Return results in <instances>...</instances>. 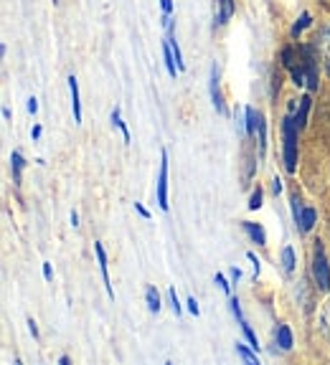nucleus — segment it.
Instances as JSON below:
<instances>
[{
  "label": "nucleus",
  "mask_w": 330,
  "mask_h": 365,
  "mask_svg": "<svg viewBox=\"0 0 330 365\" xmlns=\"http://www.w3.org/2000/svg\"><path fill=\"white\" fill-rule=\"evenodd\" d=\"M279 264H282V272L287 274V277H292V274L297 272V251L292 244H285L282 246V251H279Z\"/></svg>",
  "instance_id": "nucleus-14"
},
{
  "label": "nucleus",
  "mask_w": 330,
  "mask_h": 365,
  "mask_svg": "<svg viewBox=\"0 0 330 365\" xmlns=\"http://www.w3.org/2000/svg\"><path fill=\"white\" fill-rule=\"evenodd\" d=\"M313 23H315V21H313V16H310L308 11H302V13H300V18H297V21L292 23V29H290V38L297 43V41H300V36L305 34V31H308L310 26H313Z\"/></svg>",
  "instance_id": "nucleus-19"
},
{
  "label": "nucleus",
  "mask_w": 330,
  "mask_h": 365,
  "mask_svg": "<svg viewBox=\"0 0 330 365\" xmlns=\"http://www.w3.org/2000/svg\"><path fill=\"white\" fill-rule=\"evenodd\" d=\"M214 282L219 284V289L224 292L226 297H231V292H234V284H231V279H229L226 274H221V272H216V277H214Z\"/></svg>",
  "instance_id": "nucleus-30"
},
{
  "label": "nucleus",
  "mask_w": 330,
  "mask_h": 365,
  "mask_svg": "<svg viewBox=\"0 0 330 365\" xmlns=\"http://www.w3.org/2000/svg\"><path fill=\"white\" fill-rule=\"evenodd\" d=\"M109 120H112V127H117V130L122 132V140H125V145H130V130H127L125 120H122L120 109L114 107V109H112V114H109Z\"/></svg>",
  "instance_id": "nucleus-27"
},
{
  "label": "nucleus",
  "mask_w": 330,
  "mask_h": 365,
  "mask_svg": "<svg viewBox=\"0 0 330 365\" xmlns=\"http://www.w3.org/2000/svg\"><path fill=\"white\" fill-rule=\"evenodd\" d=\"M262 158H259V150H249V145H244V155H241V185L249 188L251 180L256 178V168H259Z\"/></svg>",
  "instance_id": "nucleus-7"
},
{
  "label": "nucleus",
  "mask_w": 330,
  "mask_h": 365,
  "mask_svg": "<svg viewBox=\"0 0 330 365\" xmlns=\"http://www.w3.org/2000/svg\"><path fill=\"white\" fill-rule=\"evenodd\" d=\"M69 97H71V112H74V125H81V97H79V81L76 76H69Z\"/></svg>",
  "instance_id": "nucleus-15"
},
{
  "label": "nucleus",
  "mask_w": 330,
  "mask_h": 365,
  "mask_svg": "<svg viewBox=\"0 0 330 365\" xmlns=\"http://www.w3.org/2000/svg\"><path fill=\"white\" fill-rule=\"evenodd\" d=\"M186 307H188V312L194 314V317H199V314H201V307H199V302H196V297H188Z\"/></svg>",
  "instance_id": "nucleus-35"
},
{
  "label": "nucleus",
  "mask_w": 330,
  "mask_h": 365,
  "mask_svg": "<svg viewBox=\"0 0 330 365\" xmlns=\"http://www.w3.org/2000/svg\"><path fill=\"white\" fill-rule=\"evenodd\" d=\"M274 345H277L282 353H290V350L295 348V332H292V327L287 325V322H279V325L274 327Z\"/></svg>",
  "instance_id": "nucleus-11"
},
{
  "label": "nucleus",
  "mask_w": 330,
  "mask_h": 365,
  "mask_svg": "<svg viewBox=\"0 0 330 365\" xmlns=\"http://www.w3.org/2000/svg\"><path fill=\"white\" fill-rule=\"evenodd\" d=\"M256 150H259V158L264 160V155H267V117H264V112L259 109V122H256Z\"/></svg>",
  "instance_id": "nucleus-18"
},
{
  "label": "nucleus",
  "mask_w": 330,
  "mask_h": 365,
  "mask_svg": "<svg viewBox=\"0 0 330 365\" xmlns=\"http://www.w3.org/2000/svg\"><path fill=\"white\" fill-rule=\"evenodd\" d=\"M26 325H29L31 337H34V340H39V335H41V332H39V322H36L34 317H29V319H26Z\"/></svg>",
  "instance_id": "nucleus-36"
},
{
  "label": "nucleus",
  "mask_w": 330,
  "mask_h": 365,
  "mask_svg": "<svg viewBox=\"0 0 330 365\" xmlns=\"http://www.w3.org/2000/svg\"><path fill=\"white\" fill-rule=\"evenodd\" d=\"M11 117H13V114H11V109H8V107H3V120H6V122H11Z\"/></svg>",
  "instance_id": "nucleus-44"
},
{
  "label": "nucleus",
  "mask_w": 330,
  "mask_h": 365,
  "mask_svg": "<svg viewBox=\"0 0 330 365\" xmlns=\"http://www.w3.org/2000/svg\"><path fill=\"white\" fill-rule=\"evenodd\" d=\"M302 208H305V200H302L300 188H292V193H290V213H292V223H295V226H297V221H300V216H302Z\"/></svg>",
  "instance_id": "nucleus-23"
},
{
  "label": "nucleus",
  "mask_w": 330,
  "mask_h": 365,
  "mask_svg": "<svg viewBox=\"0 0 330 365\" xmlns=\"http://www.w3.org/2000/svg\"><path fill=\"white\" fill-rule=\"evenodd\" d=\"M209 94H211V104L216 109L219 114H226V99H224V91H221V74H219V63H211V71H209Z\"/></svg>",
  "instance_id": "nucleus-5"
},
{
  "label": "nucleus",
  "mask_w": 330,
  "mask_h": 365,
  "mask_svg": "<svg viewBox=\"0 0 330 365\" xmlns=\"http://www.w3.org/2000/svg\"><path fill=\"white\" fill-rule=\"evenodd\" d=\"M313 43L318 46L320 56H323V71H325V76L330 79V21L320 23L318 34L313 36Z\"/></svg>",
  "instance_id": "nucleus-6"
},
{
  "label": "nucleus",
  "mask_w": 330,
  "mask_h": 365,
  "mask_svg": "<svg viewBox=\"0 0 330 365\" xmlns=\"http://www.w3.org/2000/svg\"><path fill=\"white\" fill-rule=\"evenodd\" d=\"M241 231L249 236L251 244H256L259 249H267V231H264L262 223H254V221H239Z\"/></svg>",
  "instance_id": "nucleus-13"
},
{
  "label": "nucleus",
  "mask_w": 330,
  "mask_h": 365,
  "mask_svg": "<svg viewBox=\"0 0 330 365\" xmlns=\"http://www.w3.org/2000/svg\"><path fill=\"white\" fill-rule=\"evenodd\" d=\"M262 203H264V188L256 182L254 188H251V193H249V203H246V208H249V211H259V208H262Z\"/></svg>",
  "instance_id": "nucleus-28"
},
{
  "label": "nucleus",
  "mask_w": 330,
  "mask_h": 365,
  "mask_svg": "<svg viewBox=\"0 0 330 365\" xmlns=\"http://www.w3.org/2000/svg\"><path fill=\"white\" fill-rule=\"evenodd\" d=\"M94 254H97V264H99V274H102V282H104V292H107L109 299H114L112 279H109V257H107V249L102 246V241H94Z\"/></svg>",
  "instance_id": "nucleus-8"
},
{
  "label": "nucleus",
  "mask_w": 330,
  "mask_h": 365,
  "mask_svg": "<svg viewBox=\"0 0 330 365\" xmlns=\"http://www.w3.org/2000/svg\"><path fill=\"white\" fill-rule=\"evenodd\" d=\"M297 51H300V63H302V68H305V79H308L305 89H308L310 94H318L320 79H323V74H325L323 56H320L318 46H315L313 41H305V43L297 41Z\"/></svg>",
  "instance_id": "nucleus-3"
},
{
  "label": "nucleus",
  "mask_w": 330,
  "mask_h": 365,
  "mask_svg": "<svg viewBox=\"0 0 330 365\" xmlns=\"http://www.w3.org/2000/svg\"><path fill=\"white\" fill-rule=\"evenodd\" d=\"M26 107H29V112H31V114H36V112H39V99H36V97H29V104H26Z\"/></svg>",
  "instance_id": "nucleus-42"
},
{
  "label": "nucleus",
  "mask_w": 330,
  "mask_h": 365,
  "mask_svg": "<svg viewBox=\"0 0 330 365\" xmlns=\"http://www.w3.org/2000/svg\"><path fill=\"white\" fill-rule=\"evenodd\" d=\"M168 302H171V309H173V314H181L183 312V304H181V299H178V292H176V287H171L168 289Z\"/></svg>",
  "instance_id": "nucleus-32"
},
{
  "label": "nucleus",
  "mask_w": 330,
  "mask_h": 365,
  "mask_svg": "<svg viewBox=\"0 0 330 365\" xmlns=\"http://www.w3.org/2000/svg\"><path fill=\"white\" fill-rule=\"evenodd\" d=\"M41 132H44V127H41V125L31 127V140H34V143H39V140H41Z\"/></svg>",
  "instance_id": "nucleus-41"
},
{
  "label": "nucleus",
  "mask_w": 330,
  "mask_h": 365,
  "mask_svg": "<svg viewBox=\"0 0 330 365\" xmlns=\"http://www.w3.org/2000/svg\"><path fill=\"white\" fill-rule=\"evenodd\" d=\"M145 304H148V309L153 314H158L160 307H163V297H160V292H158V287H155V284L145 287Z\"/></svg>",
  "instance_id": "nucleus-22"
},
{
  "label": "nucleus",
  "mask_w": 330,
  "mask_h": 365,
  "mask_svg": "<svg viewBox=\"0 0 330 365\" xmlns=\"http://www.w3.org/2000/svg\"><path fill=\"white\" fill-rule=\"evenodd\" d=\"M41 272H44V279L46 282H54V269H51V264L44 262V264H41Z\"/></svg>",
  "instance_id": "nucleus-38"
},
{
  "label": "nucleus",
  "mask_w": 330,
  "mask_h": 365,
  "mask_svg": "<svg viewBox=\"0 0 330 365\" xmlns=\"http://www.w3.org/2000/svg\"><path fill=\"white\" fill-rule=\"evenodd\" d=\"M168 150H160V170L158 182H155V198H158L160 211H171V200H168Z\"/></svg>",
  "instance_id": "nucleus-4"
},
{
  "label": "nucleus",
  "mask_w": 330,
  "mask_h": 365,
  "mask_svg": "<svg viewBox=\"0 0 330 365\" xmlns=\"http://www.w3.org/2000/svg\"><path fill=\"white\" fill-rule=\"evenodd\" d=\"M71 363V358H69V355H61V358H59V365H69Z\"/></svg>",
  "instance_id": "nucleus-45"
},
{
  "label": "nucleus",
  "mask_w": 330,
  "mask_h": 365,
  "mask_svg": "<svg viewBox=\"0 0 330 365\" xmlns=\"http://www.w3.org/2000/svg\"><path fill=\"white\" fill-rule=\"evenodd\" d=\"M135 211L140 213V216H143L145 221H150V211H148V208H145L143 203H140V200H135Z\"/></svg>",
  "instance_id": "nucleus-40"
},
{
  "label": "nucleus",
  "mask_w": 330,
  "mask_h": 365,
  "mask_svg": "<svg viewBox=\"0 0 330 365\" xmlns=\"http://www.w3.org/2000/svg\"><path fill=\"white\" fill-rule=\"evenodd\" d=\"M310 282L318 294H330V259L323 239H315L310 249Z\"/></svg>",
  "instance_id": "nucleus-2"
},
{
  "label": "nucleus",
  "mask_w": 330,
  "mask_h": 365,
  "mask_svg": "<svg viewBox=\"0 0 330 365\" xmlns=\"http://www.w3.org/2000/svg\"><path fill=\"white\" fill-rule=\"evenodd\" d=\"M300 127L295 125V114L285 112L282 117V165L287 175H297L300 165Z\"/></svg>",
  "instance_id": "nucleus-1"
},
{
  "label": "nucleus",
  "mask_w": 330,
  "mask_h": 365,
  "mask_svg": "<svg viewBox=\"0 0 330 365\" xmlns=\"http://www.w3.org/2000/svg\"><path fill=\"white\" fill-rule=\"evenodd\" d=\"M163 63H165V71L171 74V79H178L181 68H178L176 56H173V48H171V43H168V41H163Z\"/></svg>",
  "instance_id": "nucleus-21"
},
{
  "label": "nucleus",
  "mask_w": 330,
  "mask_h": 365,
  "mask_svg": "<svg viewBox=\"0 0 330 365\" xmlns=\"http://www.w3.org/2000/svg\"><path fill=\"white\" fill-rule=\"evenodd\" d=\"M54 6H59V0H54Z\"/></svg>",
  "instance_id": "nucleus-46"
},
{
  "label": "nucleus",
  "mask_w": 330,
  "mask_h": 365,
  "mask_svg": "<svg viewBox=\"0 0 330 365\" xmlns=\"http://www.w3.org/2000/svg\"><path fill=\"white\" fill-rule=\"evenodd\" d=\"M279 91H282V71L274 68L272 76H269V99H272V104H277Z\"/></svg>",
  "instance_id": "nucleus-26"
},
{
  "label": "nucleus",
  "mask_w": 330,
  "mask_h": 365,
  "mask_svg": "<svg viewBox=\"0 0 330 365\" xmlns=\"http://www.w3.org/2000/svg\"><path fill=\"white\" fill-rule=\"evenodd\" d=\"M256 122H259V109L256 107H244V127H246V140L244 143H251L256 137Z\"/></svg>",
  "instance_id": "nucleus-20"
},
{
  "label": "nucleus",
  "mask_w": 330,
  "mask_h": 365,
  "mask_svg": "<svg viewBox=\"0 0 330 365\" xmlns=\"http://www.w3.org/2000/svg\"><path fill=\"white\" fill-rule=\"evenodd\" d=\"M236 13V0H214V29H224Z\"/></svg>",
  "instance_id": "nucleus-9"
},
{
  "label": "nucleus",
  "mask_w": 330,
  "mask_h": 365,
  "mask_svg": "<svg viewBox=\"0 0 330 365\" xmlns=\"http://www.w3.org/2000/svg\"><path fill=\"white\" fill-rule=\"evenodd\" d=\"M246 259L251 262V269H254V282H256V277H259V272H262V259L256 257L254 251H246Z\"/></svg>",
  "instance_id": "nucleus-34"
},
{
  "label": "nucleus",
  "mask_w": 330,
  "mask_h": 365,
  "mask_svg": "<svg viewBox=\"0 0 330 365\" xmlns=\"http://www.w3.org/2000/svg\"><path fill=\"white\" fill-rule=\"evenodd\" d=\"M160 11H163V16H173V11H176L173 0H160Z\"/></svg>",
  "instance_id": "nucleus-37"
},
{
  "label": "nucleus",
  "mask_w": 330,
  "mask_h": 365,
  "mask_svg": "<svg viewBox=\"0 0 330 365\" xmlns=\"http://www.w3.org/2000/svg\"><path fill=\"white\" fill-rule=\"evenodd\" d=\"M310 112H313V94H310V91H305V94L300 97V104H297V112H295V125L300 127V132L308 130Z\"/></svg>",
  "instance_id": "nucleus-12"
},
{
  "label": "nucleus",
  "mask_w": 330,
  "mask_h": 365,
  "mask_svg": "<svg viewBox=\"0 0 330 365\" xmlns=\"http://www.w3.org/2000/svg\"><path fill=\"white\" fill-rule=\"evenodd\" d=\"M239 327H241V335H244V340L249 342V345L256 350V353H259V350H262V342H259V337H256L254 327L249 325V319H241V322H239Z\"/></svg>",
  "instance_id": "nucleus-25"
},
{
  "label": "nucleus",
  "mask_w": 330,
  "mask_h": 365,
  "mask_svg": "<svg viewBox=\"0 0 330 365\" xmlns=\"http://www.w3.org/2000/svg\"><path fill=\"white\" fill-rule=\"evenodd\" d=\"M234 348H236V353H239V358L244 360V363H249V365H259V355H256V350L251 348L249 342H236Z\"/></svg>",
  "instance_id": "nucleus-24"
},
{
  "label": "nucleus",
  "mask_w": 330,
  "mask_h": 365,
  "mask_svg": "<svg viewBox=\"0 0 330 365\" xmlns=\"http://www.w3.org/2000/svg\"><path fill=\"white\" fill-rule=\"evenodd\" d=\"M287 74H290V81L297 86V89H302V86L308 84V79H305V68H302V63H300V61H297L295 66H292L290 71H287Z\"/></svg>",
  "instance_id": "nucleus-29"
},
{
  "label": "nucleus",
  "mask_w": 330,
  "mask_h": 365,
  "mask_svg": "<svg viewBox=\"0 0 330 365\" xmlns=\"http://www.w3.org/2000/svg\"><path fill=\"white\" fill-rule=\"evenodd\" d=\"M23 170H26V158H23L21 150H13L11 153V178H13V185H16V188L23 185Z\"/></svg>",
  "instance_id": "nucleus-16"
},
{
  "label": "nucleus",
  "mask_w": 330,
  "mask_h": 365,
  "mask_svg": "<svg viewBox=\"0 0 330 365\" xmlns=\"http://www.w3.org/2000/svg\"><path fill=\"white\" fill-rule=\"evenodd\" d=\"M229 279H231V284L241 282V269L239 267H231V269H229Z\"/></svg>",
  "instance_id": "nucleus-39"
},
{
  "label": "nucleus",
  "mask_w": 330,
  "mask_h": 365,
  "mask_svg": "<svg viewBox=\"0 0 330 365\" xmlns=\"http://www.w3.org/2000/svg\"><path fill=\"white\" fill-rule=\"evenodd\" d=\"M229 309H231V314H234V319L236 322H241V319H246L244 317V309H241V302H239V297H229Z\"/></svg>",
  "instance_id": "nucleus-31"
},
{
  "label": "nucleus",
  "mask_w": 330,
  "mask_h": 365,
  "mask_svg": "<svg viewBox=\"0 0 330 365\" xmlns=\"http://www.w3.org/2000/svg\"><path fill=\"white\" fill-rule=\"evenodd\" d=\"M318 208H315L313 203H305V208H302V216H300V221H297V234L300 236H308V234H313L315 231V226H318Z\"/></svg>",
  "instance_id": "nucleus-10"
},
{
  "label": "nucleus",
  "mask_w": 330,
  "mask_h": 365,
  "mask_svg": "<svg viewBox=\"0 0 330 365\" xmlns=\"http://www.w3.org/2000/svg\"><path fill=\"white\" fill-rule=\"evenodd\" d=\"M69 221H71V226H74V228H79V213L71 211V213H69Z\"/></svg>",
  "instance_id": "nucleus-43"
},
{
  "label": "nucleus",
  "mask_w": 330,
  "mask_h": 365,
  "mask_svg": "<svg viewBox=\"0 0 330 365\" xmlns=\"http://www.w3.org/2000/svg\"><path fill=\"white\" fill-rule=\"evenodd\" d=\"M297 61H300V51H297L295 41H292V43H287V46H282V51H279V66L285 68V71H290Z\"/></svg>",
  "instance_id": "nucleus-17"
},
{
  "label": "nucleus",
  "mask_w": 330,
  "mask_h": 365,
  "mask_svg": "<svg viewBox=\"0 0 330 365\" xmlns=\"http://www.w3.org/2000/svg\"><path fill=\"white\" fill-rule=\"evenodd\" d=\"M269 190H272L274 198H277V195H282V190H285V182H282V178L272 175V180H269Z\"/></svg>",
  "instance_id": "nucleus-33"
}]
</instances>
